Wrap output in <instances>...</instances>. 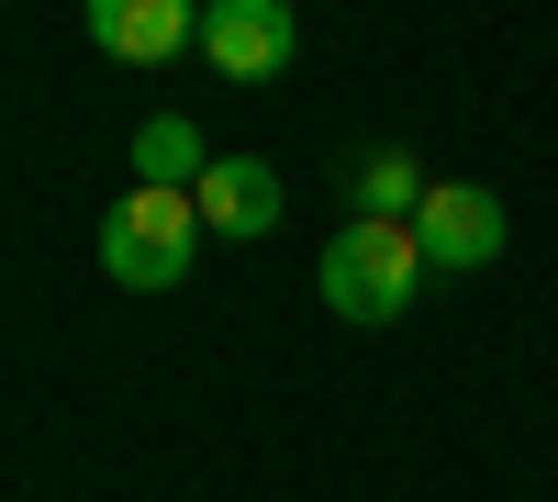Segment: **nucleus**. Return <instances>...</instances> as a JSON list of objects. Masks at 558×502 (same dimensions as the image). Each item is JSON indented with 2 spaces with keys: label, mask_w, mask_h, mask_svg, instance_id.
I'll list each match as a JSON object with an SVG mask.
<instances>
[{
  "label": "nucleus",
  "mask_w": 558,
  "mask_h": 502,
  "mask_svg": "<svg viewBox=\"0 0 558 502\" xmlns=\"http://www.w3.org/2000/svg\"><path fill=\"white\" fill-rule=\"evenodd\" d=\"M425 246H413V223H380L357 212L324 235V302H336V325H402L413 302H425Z\"/></svg>",
  "instance_id": "1"
},
{
  "label": "nucleus",
  "mask_w": 558,
  "mask_h": 502,
  "mask_svg": "<svg viewBox=\"0 0 558 502\" xmlns=\"http://www.w3.org/2000/svg\"><path fill=\"white\" fill-rule=\"evenodd\" d=\"M191 257H202V201L191 191H146V179H134V191L101 212V268L123 291H179Z\"/></svg>",
  "instance_id": "2"
},
{
  "label": "nucleus",
  "mask_w": 558,
  "mask_h": 502,
  "mask_svg": "<svg viewBox=\"0 0 558 502\" xmlns=\"http://www.w3.org/2000/svg\"><path fill=\"white\" fill-rule=\"evenodd\" d=\"M291 45H302L291 0H202V68L213 78H279Z\"/></svg>",
  "instance_id": "3"
},
{
  "label": "nucleus",
  "mask_w": 558,
  "mask_h": 502,
  "mask_svg": "<svg viewBox=\"0 0 558 502\" xmlns=\"http://www.w3.org/2000/svg\"><path fill=\"white\" fill-rule=\"evenodd\" d=\"M502 235H514V223H502V201L470 191V179H436L425 212H413V246H425V268H492Z\"/></svg>",
  "instance_id": "4"
},
{
  "label": "nucleus",
  "mask_w": 558,
  "mask_h": 502,
  "mask_svg": "<svg viewBox=\"0 0 558 502\" xmlns=\"http://www.w3.org/2000/svg\"><path fill=\"white\" fill-rule=\"evenodd\" d=\"M191 201H202V235H223V246L279 235V168H268V157H213Z\"/></svg>",
  "instance_id": "5"
},
{
  "label": "nucleus",
  "mask_w": 558,
  "mask_h": 502,
  "mask_svg": "<svg viewBox=\"0 0 558 502\" xmlns=\"http://www.w3.org/2000/svg\"><path fill=\"white\" fill-rule=\"evenodd\" d=\"M89 45L123 68H157L179 45H202V0H89Z\"/></svg>",
  "instance_id": "6"
},
{
  "label": "nucleus",
  "mask_w": 558,
  "mask_h": 502,
  "mask_svg": "<svg viewBox=\"0 0 558 502\" xmlns=\"http://www.w3.org/2000/svg\"><path fill=\"white\" fill-rule=\"evenodd\" d=\"M202 134H191V112H146L134 123V179H146V191H202Z\"/></svg>",
  "instance_id": "7"
},
{
  "label": "nucleus",
  "mask_w": 558,
  "mask_h": 502,
  "mask_svg": "<svg viewBox=\"0 0 558 502\" xmlns=\"http://www.w3.org/2000/svg\"><path fill=\"white\" fill-rule=\"evenodd\" d=\"M425 191H436V179L413 168L402 146H380V157H357V212H380V223H413V212H425Z\"/></svg>",
  "instance_id": "8"
}]
</instances>
